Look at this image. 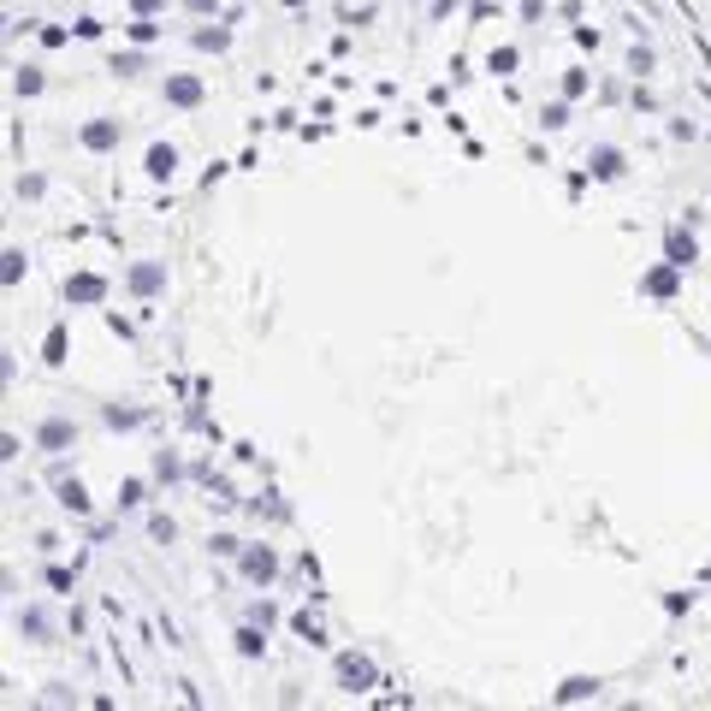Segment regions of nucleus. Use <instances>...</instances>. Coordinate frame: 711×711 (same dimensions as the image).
<instances>
[{
	"instance_id": "1",
	"label": "nucleus",
	"mask_w": 711,
	"mask_h": 711,
	"mask_svg": "<svg viewBox=\"0 0 711 711\" xmlns=\"http://www.w3.org/2000/svg\"><path fill=\"white\" fill-rule=\"evenodd\" d=\"M333 676H338L344 693H374V688H379V664H374L368 652H338Z\"/></svg>"
},
{
	"instance_id": "2",
	"label": "nucleus",
	"mask_w": 711,
	"mask_h": 711,
	"mask_svg": "<svg viewBox=\"0 0 711 711\" xmlns=\"http://www.w3.org/2000/svg\"><path fill=\"white\" fill-rule=\"evenodd\" d=\"M237 569H244L255 587H267L273 576H280V551H273V546H244V551H237Z\"/></svg>"
},
{
	"instance_id": "3",
	"label": "nucleus",
	"mask_w": 711,
	"mask_h": 711,
	"mask_svg": "<svg viewBox=\"0 0 711 711\" xmlns=\"http://www.w3.org/2000/svg\"><path fill=\"white\" fill-rule=\"evenodd\" d=\"M125 285H131V297H161L166 291V262H136L125 273Z\"/></svg>"
},
{
	"instance_id": "4",
	"label": "nucleus",
	"mask_w": 711,
	"mask_h": 711,
	"mask_svg": "<svg viewBox=\"0 0 711 711\" xmlns=\"http://www.w3.org/2000/svg\"><path fill=\"white\" fill-rule=\"evenodd\" d=\"M101 297H108V280H101V273H72V280H65V303L95 308Z\"/></svg>"
},
{
	"instance_id": "5",
	"label": "nucleus",
	"mask_w": 711,
	"mask_h": 711,
	"mask_svg": "<svg viewBox=\"0 0 711 711\" xmlns=\"http://www.w3.org/2000/svg\"><path fill=\"white\" fill-rule=\"evenodd\" d=\"M664 262H676V267H693V262H700V244H693V232H688V225H670V232H664Z\"/></svg>"
},
{
	"instance_id": "6",
	"label": "nucleus",
	"mask_w": 711,
	"mask_h": 711,
	"mask_svg": "<svg viewBox=\"0 0 711 711\" xmlns=\"http://www.w3.org/2000/svg\"><path fill=\"white\" fill-rule=\"evenodd\" d=\"M587 172H593L599 184H617L622 172H629V161H622V149H611V143H599L593 154H587Z\"/></svg>"
},
{
	"instance_id": "7",
	"label": "nucleus",
	"mask_w": 711,
	"mask_h": 711,
	"mask_svg": "<svg viewBox=\"0 0 711 711\" xmlns=\"http://www.w3.org/2000/svg\"><path fill=\"white\" fill-rule=\"evenodd\" d=\"M37 445H42V450H72V445H78V421H65V415H48V421L37 427Z\"/></svg>"
},
{
	"instance_id": "8",
	"label": "nucleus",
	"mask_w": 711,
	"mask_h": 711,
	"mask_svg": "<svg viewBox=\"0 0 711 711\" xmlns=\"http://www.w3.org/2000/svg\"><path fill=\"white\" fill-rule=\"evenodd\" d=\"M119 136H125V131H119V119H90V125H83V149H90V154H113Z\"/></svg>"
},
{
	"instance_id": "9",
	"label": "nucleus",
	"mask_w": 711,
	"mask_h": 711,
	"mask_svg": "<svg viewBox=\"0 0 711 711\" xmlns=\"http://www.w3.org/2000/svg\"><path fill=\"white\" fill-rule=\"evenodd\" d=\"M166 108H202V78L172 72V78H166Z\"/></svg>"
},
{
	"instance_id": "10",
	"label": "nucleus",
	"mask_w": 711,
	"mask_h": 711,
	"mask_svg": "<svg viewBox=\"0 0 711 711\" xmlns=\"http://www.w3.org/2000/svg\"><path fill=\"white\" fill-rule=\"evenodd\" d=\"M676 285H682V267H676V262H658L647 280H640V291H647V297H676Z\"/></svg>"
},
{
	"instance_id": "11",
	"label": "nucleus",
	"mask_w": 711,
	"mask_h": 711,
	"mask_svg": "<svg viewBox=\"0 0 711 711\" xmlns=\"http://www.w3.org/2000/svg\"><path fill=\"white\" fill-rule=\"evenodd\" d=\"M19 634L24 640H54V617H48L42 605H24V611H19Z\"/></svg>"
},
{
	"instance_id": "12",
	"label": "nucleus",
	"mask_w": 711,
	"mask_h": 711,
	"mask_svg": "<svg viewBox=\"0 0 711 711\" xmlns=\"http://www.w3.org/2000/svg\"><path fill=\"white\" fill-rule=\"evenodd\" d=\"M587 700H599V676H569L558 688V705H587Z\"/></svg>"
},
{
	"instance_id": "13",
	"label": "nucleus",
	"mask_w": 711,
	"mask_h": 711,
	"mask_svg": "<svg viewBox=\"0 0 711 711\" xmlns=\"http://www.w3.org/2000/svg\"><path fill=\"white\" fill-rule=\"evenodd\" d=\"M232 640H237V658H262V652H267V629H262L255 617H250V622H244V629H237Z\"/></svg>"
},
{
	"instance_id": "14",
	"label": "nucleus",
	"mask_w": 711,
	"mask_h": 711,
	"mask_svg": "<svg viewBox=\"0 0 711 711\" xmlns=\"http://www.w3.org/2000/svg\"><path fill=\"white\" fill-rule=\"evenodd\" d=\"M143 166H149V179H172V172H179V149H172V143H154Z\"/></svg>"
},
{
	"instance_id": "15",
	"label": "nucleus",
	"mask_w": 711,
	"mask_h": 711,
	"mask_svg": "<svg viewBox=\"0 0 711 711\" xmlns=\"http://www.w3.org/2000/svg\"><path fill=\"white\" fill-rule=\"evenodd\" d=\"M54 492H60V505L72 510V516H90V510H95V505H90V492H83V480H60Z\"/></svg>"
},
{
	"instance_id": "16",
	"label": "nucleus",
	"mask_w": 711,
	"mask_h": 711,
	"mask_svg": "<svg viewBox=\"0 0 711 711\" xmlns=\"http://www.w3.org/2000/svg\"><path fill=\"white\" fill-rule=\"evenodd\" d=\"M101 421H108L113 433H131V427H143V409H125V404H108V409H101Z\"/></svg>"
},
{
	"instance_id": "17",
	"label": "nucleus",
	"mask_w": 711,
	"mask_h": 711,
	"mask_svg": "<svg viewBox=\"0 0 711 711\" xmlns=\"http://www.w3.org/2000/svg\"><path fill=\"white\" fill-rule=\"evenodd\" d=\"M24 267H30V262H24V250H7V255H0V285L12 291V285L24 280Z\"/></svg>"
},
{
	"instance_id": "18",
	"label": "nucleus",
	"mask_w": 711,
	"mask_h": 711,
	"mask_svg": "<svg viewBox=\"0 0 711 711\" xmlns=\"http://www.w3.org/2000/svg\"><path fill=\"white\" fill-rule=\"evenodd\" d=\"M291 629H297V634L308 640V647H326V629H321V617H308V611H297V617H291Z\"/></svg>"
},
{
	"instance_id": "19",
	"label": "nucleus",
	"mask_w": 711,
	"mask_h": 711,
	"mask_svg": "<svg viewBox=\"0 0 711 711\" xmlns=\"http://www.w3.org/2000/svg\"><path fill=\"white\" fill-rule=\"evenodd\" d=\"M225 42H232V30H225V24H202L196 30V48H207V54H220Z\"/></svg>"
},
{
	"instance_id": "20",
	"label": "nucleus",
	"mask_w": 711,
	"mask_h": 711,
	"mask_svg": "<svg viewBox=\"0 0 711 711\" xmlns=\"http://www.w3.org/2000/svg\"><path fill=\"white\" fill-rule=\"evenodd\" d=\"M149 505V487L143 480H125V487H119V510H143Z\"/></svg>"
},
{
	"instance_id": "21",
	"label": "nucleus",
	"mask_w": 711,
	"mask_h": 711,
	"mask_svg": "<svg viewBox=\"0 0 711 711\" xmlns=\"http://www.w3.org/2000/svg\"><path fill=\"white\" fill-rule=\"evenodd\" d=\"M154 37H161V24H154L149 12H136V19H131V42H136V48H149Z\"/></svg>"
},
{
	"instance_id": "22",
	"label": "nucleus",
	"mask_w": 711,
	"mask_h": 711,
	"mask_svg": "<svg viewBox=\"0 0 711 711\" xmlns=\"http://www.w3.org/2000/svg\"><path fill=\"white\" fill-rule=\"evenodd\" d=\"M207 492H214V505H220V510H232V505H237V492H232V480H225V475H207Z\"/></svg>"
},
{
	"instance_id": "23",
	"label": "nucleus",
	"mask_w": 711,
	"mask_h": 711,
	"mask_svg": "<svg viewBox=\"0 0 711 711\" xmlns=\"http://www.w3.org/2000/svg\"><path fill=\"white\" fill-rule=\"evenodd\" d=\"M12 90H19V95H42V72H37V65H19V78H12Z\"/></svg>"
},
{
	"instance_id": "24",
	"label": "nucleus",
	"mask_w": 711,
	"mask_h": 711,
	"mask_svg": "<svg viewBox=\"0 0 711 711\" xmlns=\"http://www.w3.org/2000/svg\"><path fill=\"white\" fill-rule=\"evenodd\" d=\"M149 534L161 546H172V540H179V522H172V516H149Z\"/></svg>"
},
{
	"instance_id": "25",
	"label": "nucleus",
	"mask_w": 711,
	"mask_h": 711,
	"mask_svg": "<svg viewBox=\"0 0 711 711\" xmlns=\"http://www.w3.org/2000/svg\"><path fill=\"white\" fill-rule=\"evenodd\" d=\"M516 65H522V54H516V48H492V72H498V78H510Z\"/></svg>"
},
{
	"instance_id": "26",
	"label": "nucleus",
	"mask_w": 711,
	"mask_h": 711,
	"mask_svg": "<svg viewBox=\"0 0 711 711\" xmlns=\"http://www.w3.org/2000/svg\"><path fill=\"white\" fill-rule=\"evenodd\" d=\"M154 475H161V480H166V487H172V480H179V475H184V463H179V457H172V450H161V457H154Z\"/></svg>"
},
{
	"instance_id": "27",
	"label": "nucleus",
	"mask_w": 711,
	"mask_h": 711,
	"mask_svg": "<svg viewBox=\"0 0 711 711\" xmlns=\"http://www.w3.org/2000/svg\"><path fill=\"white\" fill-rule=\"evenodd\" d=\"M540 119H546V131H563V125H569V95H563V101H551V108H546Z\"/></svg>"
},
{
	"instance_id": "28",
	"label": "nucleus",
	"mask_w": 711,
	"mask_h": 711,
	"mask_svg": "<svg viewBox=\"0 0 711 711\" xmlns=\"http://www.w3.org/2000/svg\"><path fill=\"white\" fill-rule=\"evenodd\" d=\"M207 546H214V558H237V551H244V540H237V534H214Z\"/></svg>"
},
{
	"instance_id": "29",
	"label": "nucleus",
	"mask_w": 711,
	"mask_h": 711,
	"mask_svg": "<svg viewBox=\"0 0 711 711\" xmlns=\"http://www.w3.org/2000/svg\"><path fill=\"white\" fill-rule=\"evenodd\" d=\"M143 65H149V60H143V54H136V48H131V54H113V72H119V78H131V72H143Z\"/></svg>"
},
{
	"instance_id": "30",
	"label": "nucleus",
	"mask_w": 711,
	"mask_h": 711,
	"mask_svg": "<svg viewBox=\"0 0 711 711\" xmlns=\"http://www.w3.org/2000/svg\"><path fill=\"white\" fill-rule=\"evenodd\" d=\"M42 351H48V362H65V326H54V333H48Z\"/></svg>"
},
{
	"instance_id": "31",
	"label": "nucleus",
	"mask_w": 711,
	"mask_h": 711,
	"mask_svg": "<svg viewBox=\"0 0 711 711\" xmlns=\"http://www.w3.org/2000/svg\"><path fill=\"white\" fill-rule=\"evenodd\" d=\"M563 95H569V101L587 95V72H581V65H576V72H563Z\"/></svg>"
},
{
	"instance_id": "32",
	"label": "nucleus",
	"mask_w": 711,
	"mask_h": 711,
	"mask_svg": "<svg viewBox=\"0 0 711 711\" xmlns=\"http://www.w3.org/2000/svg\"><path fill=\"white\" fill-rule=\"evenodd\" d=\"M48 587H54V593H72V569L54 563V569H48Z\"/></svg>"
},
{
	"instance_id": "33",
	"label": "nucleus",
	"mask_w": 711,
	"mask_h": 711,
	"mask_svg": "<svg viewBox=\"0 0 711 711\" xmlns=\"http://www.w3.org/2000/svg\"><path fill=\"white\" fill-rule=\"evenodd\" d=\"M629 72H640V78L652 72V48H634V54H629Z\"/></svg>"
},
{
	"instance_id": "34",
	"label": "nucleus",
	"mask_w": 711,
	"mask_h": 711,
	"mask_svg": "<svg viewBox=\"0 0 711 711\" xmlns=\"http://www.w3.org/2000/svg\"><path fill=\"white\" fill-rule=\"evenodd\" d=\"M250 617H255V622H262V629H273V617H280V611H273V605H267V599H255V605H250Z\"/></svg>"
},
{
	"instance_id": "35",
	"label": "nucleus",
	"mask_w": 711,
	"mask_h": 711,
	"mask_svg": "<svg viewBox=\"0 0 711 711\" xmlns=\"http://www.w3.org/2000/svg\"><path fill=\"white\" fill-rule=\"evenodd\" d=\"M688 605H693L688 593H664V611H670V617H682V611H688Z\"/></svg>"
},
{
	"instance_id": "36",
	"label": "nucleus",
	"mask_w": 711,
	"mask_h": 711,
	"mask_svg": "<svg viewBox=\"0 0 711 711\" xmlns=\"http://www.w3.org/2000/svg\"><path fill=\"white\" fill-rule=\"evenodd\" d=\"M161 7H166V0H131V12H149V19H154Z\"/></svg>"
},
{
	"instance_id": "37",
	"label": "nucleus",
	"mask_w": 711,
	"mask_h": 711,
	"mask_svg": "<svg viewBox=\"0 0 711 711\" xmlns=\"http://www.w3.org/2000/svg\"><path fill=\"white\" fill-rule=\"evenodd\" d=\"M540 12H546V0H522V19H528V24L540 19Z\"/></svg>"
},
{
	"instance_id": "38",
	"label": "nucleus",
	"mask_w": 711,
	"mask_h": 711,
	"mask_svg": "<svg viewBox=\"0 0 711 711\" xmlns=\"http://www.w3.org/2000/svg\"><path fill=\"white\" fill-rule=\"evenodd\" d=\"M184 7H190V12H214V0H184Z\"/></svg>"
}]
</instances>
